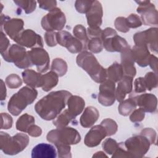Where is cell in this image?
I'll return each mask as SVG.
<instances>
[{"label":"cell","mask_w":158,"mask_h":158,"mask_svg":"<svg viewBox=\"0 0 158 158\" xmlns=\"http://www.w3.org/2000/svg\"><path fill=\"white\" fill-rule=\"evenodd\" d=\"M70 95L66 91L52 92L36 103L35 110L43 119H53L65 107L67 98Z\"/></svg>","instance_id":"cell-1"},{"label":"cell","mask_w":158,"mask_h":158,"mask_svg":"<svg viewBox=\"0 0 158 158\" xmlns=\"http://www.w3.org/2000/svg\"><path fill=\"white\" fill-rule=\"evenodd\" d=\"M77 62L78 65L86 70L96 82L100 83L105 80L106 73L104 69L99 65L95 57L91 53L83 52L77 56Z\"/></svg>","instance_id":"cell-2"},{"label":"cell","mask_w":158,"mask_h":158,"mask_svg":"<svg viewBox=\"0 0 158 158\" xmlns=\"http://www.w3.org/2000/svg\"><path fill=\"white\" fill-rule=\"evenodd\" d=\"M37 91L27 86L22 88L12 96L9 101L8 110L14 115H19L28 104H30L36 98Z\"/></svg>","instance_id":"cell-3"},{"label":"cell","mask_w":158,"mask_h":158,"mask_svg":"<svg viewBox=\"0 0 158 158\" xmlns=\"http://www.w3.org/2000/svg\"><path fill=\"white\" fill-rule=\"evenodd\" d=\"M1 149L9 155H14L21 152L28 143V137L21 133L10 137L6 133L1 132Z\"/></svg>","instance_id":"cell-4"},{"label":"cell","mask_w":158,"mask_h":158,"mask_svg":"<svg viewBox=\"0 0 158 158\" xmlns=\"http://www.w3.org/2000/svg\"><path fill=\"white\" fill-rule=\"evenodd\" d=\"M47 139L53 143L56 147L70 146V144L78 143L80 141V136L77 131L72 128H64L49 132Z\"/></svg>","instance_id":"cell-5"},{"label":"cell","mask_w":158,"mask_h":158,"mask_svg":"<svg viewBox=\"0 0 158 158\" xmlns=\"http://www.w3.org/2000/svg\"><path fill=\"white\" fill-rule=\"evenodd\" d=\"M149 140L140 136L130 138L125 143L127 151L131 157H141L144 156L149 150Z\"/></svg>","instance_id":"cell-6"},{"label":"cell","mask_w":158,"mask_h":158,"mask_svg":"<svg viewBox=\"0 0 158 158\" xmlns=\"http://www.w3.org/2000/svg\"><path fill=\"white\" fill-rule=\"evenodd\" d=\"M28 56L30 64H35L38 71L43 72L48 70L49 59L48 53L43 49H33L28 52Z\"/></svg>","instance_id":"cell-7"},{"label":"cell","mask_w":158,"mask_h":158,"mask_svg":"<svg viewBox=\"0 0 158 158\" xmlns=\"http://www.w3.org/2000/svg\"><path fill=\"white\" fill-rule=\"evenodd\" d=\"M57 39L59 43L67 48L68 50L72 52L80 51L82 46L79 41L72 36L70 33L67 31H61L56 33Z\"/></svg>","instance_id":"cell-8"},{"label":"cell","mask_w":158,"mask_h":158,"mask_svg":"<svg viewBox=\"0 0 158 158\" xmlns=\"http://www.w3.org/2000/svg\"><path fill=\"white\" fill-rule=\"evenodd\" d=\"M14 40L28 48H31L35 45L41 47L43 46L41 38L33 31L29 30L23 31L20 35L16 36Z\"/></svg>","instance_id":"cell-9"},{"label":"cell","mask_w":158,"mask_h":158,"mask_svg":"<svg viewBox=\"0 0 158 158\" xmlns=\"http://www.w3.org/2000/svg\"><path fill=\"white\" fill-rule=\"evenodd\" d=\"M48 14L47 16L44 17L42 20V26L46 30L52 31L54 30H61L65 23V19L64 14Z\"/></svg>","instance_id":"cell-10"},{"label":"cell","mask_w":158,"mask_h":158,"mask_svg":"<svg viewBox=\"0 0 158 158\" xmlns=\"http://www.w3.org/2000/svg\"><path fill=\"white\" fill-rule=\"evenodd\" d=\"M106 135H107L106 128L101 125L95 126L86 135L85 143L89 147L96 146Z\"/></svg>","instance_id":"cell-11"},{"label":"cell","mask_w":158,"mask_h":158,"mask_svg":"<svg viewBox=\"0 0 158 158\" xmlns=\"http://www.w3.org/2000/svg\"><path fill=\"white\" fill-rule=\"evenodd\" d=\"M114 83L110 80L101 85L99 101L102 105L110 106L114 102Z\"/></svg>","instance_id":"cell-12"},{"label":"cell","mask_w":158,"mask_h":158,"mask_svg":"<svg viewBox=\"0 0 158 158\" xmlns=\"http://www.w3.org/2000/svg\"><path fill=\"white\" fill-rule=\"evenodd\" d=\"M56 150L50 144L40 143L35 146L31 151V157L33 158H56Z\"/></svg>","instance_id":"cell-13"},{"label":"cell","mask_w":158,"mask_h":158,"mask_svg":"<svg viewBox=\"0 0 158 158\" xmlns=\"http://www.w3.org/2000/svg\"><path fill=\"white\" fill-rule=\"evenodd\" d=\"M116 35L112 38L103 39V44L106 50L109 51H121L128 49V46L125 39Z\"/></svg>","instance_id":"cell-14"},{"label":"cell","mask_w":158,"mask_h":158,"mask_svg":"<svg viewBox=\"0 0 158 158\" xmlns=\"http://www.w3.org/2000/svg\"><path fill=\"white\" fill-rule=\"evenodd\" d=\"M99 113L96 108L93 107H88L85 110V112L81 117L80 122L83 127H91L98 119Z\"/></svg>","instance_id":"cell-15"},{"label":"cell","mask_w":158,"mask_h":158,"mask_svg":"<svg viewBox=\"0 0 158 158\" xmlns=\"http://www.w3.org/2000/svg\"><path fill=\"white\" fill-rule=\"evenodd\" d=\"M24 82L31 86L39 87L43 85V78L39 73L33 70H25L22 73Z\"/></svg>","instance_id":"cell-16"},{"label":"cell","mask_w":158,"mask_h":158,"mask_svg":"<svg viewBox=\"0 0 158 158\" xmlns=\"http://www.w3.org/2000/svg\"><path fill=\"white\" fill-rule=\"evenodd\" d=\"M84 106L85 102L80 97L72 96L69 100V112L73 118L82 111Z\"/></svg>","instance_id":"cell-17"},{"label":"cell","mask_w":158,"mask_h":158,"mask_svg":"<svg viewBox=\"0 0 158 158\" xmlns=\"http://www.w3.org/2000/svg\"><path fill=\"white\" fill-rule=\"evenodd\" d=\"M132 77H125L118 85L116 96L118 101H121L125 96L126 93H129L131 89Z\"/></svg>","instance_id":"cell-18"},{"label":"cell","mask_w":158,"mask_h":158,"mask_svg":"<svg viewBox=\"0 0 158 158\" xmlns=\"http://www.w3.org/2000/svg\"><path fill=\"white\" fill-rule=\"evenodd\" d=\"M23 27V22L21 19H12L6 23L4 29L7 34L13 40L18 36V33Z\"/></svg>","instance_id":"cell-19"},{"label":"cell","mask_w":158,"mask_h":158,"mask_svg":"<svg viewBox=\"0 0 158 158\" xmlns=\"http://www.w3.org/2000/svg\"><path fill=\"white\" fill-rule=\"evenodd\" d=\"M42 78L43 89L46 91H49L52 87L55 86L57 83V76L52 72L42 76Z\"/></svg>","instance_id":"cell-20"},{"label":"cell","mask_w":158,"mask_h":158,"mask_svg":"<svg viewBox=\"0 0 158 158\" xmlns=\"http://www.w3.org/2000/svg\"><path fill=\"white\" fill-rule=\"evenodd\" d=\"M108 76L111 80L117 81L121 80L122 78V68L118 64H114L112 66L108 69Z\"/></svg>","instance_id":"cell-21"},{"label":"cell","mask_w":158,"mask_h":158,"mask_svg":"<svg viewBox=\"0 0 158 158\" xmlns=\"http://www.w3.org/2000/svg\"><path fill=\"white\" fill-rule=\"evenodd\" d=\"M33 119V117L29 116L27 114L22 115L17 122V129L22 131H27L28 126H30L31 123H27V122Z\"/></svg>","instance_id":"cell-22"},{"label":"cell","mask_w":158,"mask_h":158,"mask_svg":"<svg viewBox=\"0 0 158 158\" xmlns=\"http://www.w3.org/2000/svg\"><path fill=\"white\" fill-rule=\"evenodd\" d=\"M118 146V144H117L116 141L112 139H106L104 141V143H103V144H102V147L104 151L107 154H114V152L117 149Z\"/></svg>","instance_id":"cell-23"},{"label":"cell","mask_w":158,"mask_h":158,"mask_svg":"<svg viewBox=\"0 0 158 158\" xmlns=\"http://www.w3.org/2000/svg\"><path fill=\"white\" fill-rule=\"evenodd\" d=\"M73 33H75L76 36H77L82 41L83 44V45L85 48L86 45V42L88 41V38L85 33V28L81 25H78L75 27V29L73 30Z\"/></svg>","instance_id":"cell-24"},{"label":"cell","mask_w":158,"mask_h":158,"mask_svg":"<svg viewBox=\"0 0 158 158\" xmlns=\"http://www.w3.org/2000/svg\"><path fill=\"white\" fill-rule=\"evenodd\" d=\"M6 83L9 87L13 88H17L22 85V81L20 78L17 75H11L7 77L6 78Z\"/></svg>","instance_id":"cell-25"},{"label":"cell","mask_w":158,"mask_h":158,"mask_svg":"<svg viewBox=\"0 0 158 158\" xmlns=\"http://www.w3.org/2000/svg\"><path fill=\"white\" fill-rule=\"evenodd\" d=\"M88 48L94 52H98L102 50V43L99 39H93L88 43Z\"/></svg>","instance_id":"cell-26"},{"label":"cell","mask_w":158,"mask_h":158,"mask_svg":"<svg viewBox=\"0 0 158 158\" xmlns=\"http://www.w3.org/2000/svg\"><path fill=\"white\" fill-rule=\"evenodd\" d=\"M139 114H136V113L135 112L133 113V114L131 115L130 117V119L131 121L133 122H135V121H140L141 120L143 117H144V112L143 111V110L141 109H139Z\"/></svg>","instance_id":"cell-27"},{"label":"cell","mask_w":158,"mask_h":158,"mask_svg":"<svg viewBox=\"0 0 158 158\" xmlns=\"http://www.w3.org/2000/svg\"><path fill=\"white\" fill-rule=\"evenodd\" d=\"M30 130L28 131L29 133V135L33 136H38L41 135V130L40 128H39L37 126H30Z\"/></svg>","instance_id":"cell-28"}]
</instances>
